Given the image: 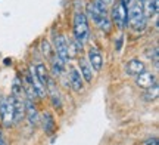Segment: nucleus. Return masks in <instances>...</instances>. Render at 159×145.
Returning a JSON list of instances; mask_svg holds the SVG:
<instances>
[{"instance_id":"f257e3e1","label":"nucleus","mask_w":159,"mask_h":145,"mask_svg":"<svg viewBox=\"0 0 159 145\" xmlns=\"http://www.w3.org/2000/svg\"><path fill=\"white\" fill-rule=\"evenodd\" d=\"M125 5H127V13H128V24L134 31L142 33L146 28V19H148L144 17L142 3H139L137 0H125Z\"/></svg>"},{"instance_id":"f03ea898","label":"nucleus","mask_w":159,"mask_h":145,"mask_svg":"<svg viewBox=\"0 0 159 145\" xmlns=\"http://www.w3.org/2000/svg\"><path fill=\"white\" fill-rule=\"evenodd\" d=\"M72 30H74V37L80 45H84L90 37V28H89V21L87 17L83 12H75L74 19H72Z\"/></svg>"},{"instance_id":"7ed1b4c3","label":"nucleus","mask_w":159,"mask_h":145,"mask_svg":"<svg viewBox=\"0 0 159 145\" xmlns=\"http://www.w3.org/2000/svg\"><path fill=\"white\" fill-rule=\"evenodd\" d=\"M111 17H112V22L119 28H125L128 25V13H127L125 0H118L116 5H114L111 11Z\"/></svg>"},{"instance_id":"20e7f679","label":"nucleus","mask_w":159,"mask_h":145,"mask_svg":"<svg viewBox=\"0 0 159 145\" xmlns=\"http://www.w3.org/2000/svg\"><path fill=\"white\" fill-rule=\"evenodd\" d=\"M87 13H89V18L94 22L96 27H99L102 31L109 33V30H111V21H109V18L106 15H102L100 12L97 11L96 6L93 5V2L87 5Z\"/></svg>"},{"instance_id":"39448f33","label":"nucleus","mask_w":159,"mask_h":145,"mask_svg":"<svg viewBox=\"0 0 159 145\" xmlns=\"http://www.w3.org/2000/svg\"><path fill=\"white\" fill-rule=\"evenodd\" d=\"M0 118L5 128H11L13 124V108L11 98H5L0 105Z\"/></svg>"},{"instance_id":"423d86ee","label":"nucleus","mask_w":159,"mask_h":145,"mask_svg":"<svg viewBox=\"0 0 159 145\" xmlns=\"http://www.w3.org/2000/svg\"><path fill=\"white\" fill-rule=\"evenodd\" d=\"M55 53L62 59L63 62H68L69 46H68V41H66V39H65V36L63 34L55 36Z\"/></svg>"},{"instance_id":"0eeeda50","label":"nucleus","mask_w":159,"mask_h":145,"mask_svg":"<svg viewBox=\"0 0 159 145\" xmlns=\"http://www.w3.org/2000/svg\"><path fill=\"white\" fill-rule=\"evenodd\" d=\"M46 92L49 95V98H50L52 104L55 108H61V95H59V90H57V86L55 80L49 77V80L46 83Z\"/></svg>"},{"instance_id":"6e6552de","label":"nucleus","mask_w":159,"mask_h":145,"mask_svg":"<svg viewBox=\"0 0 159 145\" xmlns=\"http://www.w3.org/2000/svg\"><path fill=\"white\" fill-rule=\"evenodd\" d=\"M156 83V77H155L153 73H150V71H143L140 74L136 75V85L139 87H142V89H149V87H152Z\"/></svg>"},{"instance_id":"1a4fd4ad","label":"nucleus","mask_w":159,"mask_h":145,"mask_svg":"<svg viewBox=\"0 0 159 145\" xmlns=\"http://www.w3.org/2000/svg\"><path fill=\"white\" fill-rule=\"evenodd\" d=\"M25 116L31 126H35L39 123V111L35 108L33 98H30V96H25Z\"/></svg>"},{"instance_id":"9d476101","label":"nucleus","mask_w":159,"mask_h":145,"mask_svg":"<svg viewBox=\"0 0 159 145\" xmlns=\"http://www.w3.org/2000/svg\"><path fill=\"white\" fill-rule=\"evenodd\" d=\"M87 61L90 64L91 70L94 71H100L103 67V58H102V53L97 51L96 47H90L89 49V53H87Z\"/></svg>"},{"instance_id":"9b49d317","label":"nucleus","mask_w":159,"mask_h":145,"mask_svg":"<svg viewBox=\"0 0 159 145\" xmlns=\"http://www.w3.org/2000/svg\"><path fill=\"white\" fill-rule=\"evenodd\" d=\"M83 77L80 74V71L77 68H71V73H69V86L72 87V90L74 92H81L83 90V86H84V83H83Z\"/></svg>"},{"instance_id":"f8f14e48","label":"nucleus","mask_w":159,"mask_h":145,"mask_svg":"<svg viewBox=\"0 0 159 145\" xmlns=\"http://www.w3.org/2000/svg\"><path fill=\"white\" fill-rule=\"evenodd\" d=\"M144 70H146V65L140 59H131L125 65V73L128 75H137L140 73H143Z\"/></svg>"},{"instance_id":"ddd939ff","label":"nucleus","mask_w":159,"mask_h":145,"mask_svg":"<svg viewBox=\"0 0 159 145\" xmlns=\"http://www.w3.org/2000/svg\"><path fill=\"white\" fill-rule=\"evenodd\" d=\"M41 123H43V130L46 135H53L56 130V124H55V118L50 113H44L41 116Z\"/></svg>"},{"instance_id":"4468645a","label":"nucleus","mask_w":159,"mask_h":145,"mask_svg":"<svg viewBox=\"0 0 159 145\" xmlns=\"http://www.w3.org/2000/svg\"><path fill=\"white\" fill-rule=\"evenodd\" d=\"M78 64H80V68H81V73H80V74L83 77V80H85L87 83H91V80H93V70H91L89 61L85 58H80Z\"/></svg>"},{"instance_id":"2eb2a0df","label":"nucleus","mask_w":159,"mask_h":145,"mask_svg":"<svg viewBox=\"0 0 159 145\" xmlns=\"http://www.w3.org/2000/svg\"><path fill=\"white\" fill-rule=\"evenodd\" d=\"M142 7L146 18L153 17L158 13V0H143Z\"/></svg>"},{"instance_id":"dca6fc26","label":"nucleus","mask_w":159,"mask_h":145,"mask_svg":"<svg viewBox=\"0 0 159 145\" xmlns=\"http://www.w3.org/2000/svg\"><path fill=\"white\" fill-rule=\"evenodd\" d=\"M49 61H50V65H52V73H53L55 75L62 74L63 70H65V64H66V62H63L56 53H55V55H52V58L49 59Z\"/></svg>"},{"instance_id":"f3484780","label":"nucleus","mask_w":159,"mask_h":145,"mask_svg":"<svg viewBox=\"0 0 159 145\" xmlns=\"http://www.w3.org/2000/svg\"><path fill=\"white\" fill-rule=\"evenodd\" d=\"M34 74H35V77L39 79L40 83L46 86V83H47V80H49V71H47V68H46V65L41 64V62H39V64L34 67Z\"/></svg>"},{"instance_id":"a211bd4d","label":"nucleus","mask_w":159,"mask_h":145,"mask_svg":"<svg viewBox=\"0 0 159 145\" xmlns=\"http://www.w3.org/2000/svg\"><path fill=\"white\" fill-rule=\"evenodd\" d=\"M158 83H155L152 87L146 89V93H144V99L146 101H153V99L158 98Z\"/></svg>"},{"instance_id":"6ab92c4d","label":"nucleus","mask_w":159,"mask_h":145,"mask_svg":"<svg viewBox=\"0 0 159 145\" xmlns=\"http://www.w3.org/2000/svg\"><path fill=\"white\" fill-rule=\"evenodd\" d=\"M41 52H43V55H44L47 59H50L52 58V55H53V49H52L50 46V43L47 40H41Z\"/></svg>"},{"instance_id":"aec40b11","label":"nucleus","mask_w":159,"mask_h":145,"mask_svg":"<svg viewBox=\"0 0 159 145\" xmlns=\"http://www.w3.org/2000/svg\"><path fill=\"white\" fill-rule=\"evenodd\" d=\"M146 55L149 56V59H153V61H158V47L155 46L153 47V52H152V49H149Z\"/></svg>"},{"instance_id":"412c9836","label":"nucleus","mask_w":159,"mask_h":145,"mask_svg":"<svg viewBox=\"0 0 159 145\" xmlns=\"http://www.w3.org/2000/svg\"><path fill=\"white\" fill-rule=\"evenodd\" d=\"M144 145H159V142L156 138H149V139L144 141Z\"/></svg>"},{"instance_id":"4be33fe9","label":"nucleus","mask_w":159,"mask_h":145,"mask_svg":"<svg viewBox=\"0 0 159 145\" xmlns=\"http://www.w3.org/2000/svg\"><path fill=\"white\" fill-rule=\"evenodd\" d=\"M121 45H122V36H121V37L118 39V41L115 43V49H116V51H119V49H121Z\"/></svg>"},{"instance_id":"5701e85b","label":"nucleus","mask_w":159,"mask_h":145,"mask_svg":"<svg viewBox=\"0 0 159 145\" xmlns=\"http://www.w3.org/2000/svg\"><path fill=\"white\" fill-rule=\"evenodd\" d=\"M100 2H103L106 6H109V5H114V0H100Z\"/></svg>"},{"instance_id":"b1692460","label":"nucleus","mask_w":159,"mask_h":145,"mask_svg":"<svg viewBox=\"0 0 159 145\" xmlns=\"http://www.w3.org/2000/svg\"><path fill=\"white\" fill-rule=\"evenodd\" d=\"M3 142V135H2V129H0V144Z\"/></svg>"},{"instance_id":"393cba45","label":"nucleus","mask_w":159,"mask_h":145,"mask_svg":"<svg viewBox=\"0 0 159 145\" xmlns=\"http://www.w3.org/2000/svg\"><path fill=\"white\" fill-rule=\"evenodd\" d=\"M0 145H7V144H6V142H5V141H3V142H2V144H0Z\"/></svg>"}]
</instances>
